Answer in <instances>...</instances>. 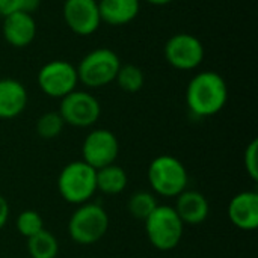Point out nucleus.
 Returning a JSON list of instances; mask_svg holds the SVG:
<instances>
[{"label":"nucleus","mask_w":258,"mask_h":258,"mask_svg":"<svg viewBox=\"0 0 258 258\" xmlns=\"http://www.w3.org/2000/svg\"><path fill=\"white\" fill-rule=\"evenodd\" d=\"M29 103L27 89L15 79H0V119L20 116Z\"/></svg>","instance_id":"15"},{"label":"nucleus","mask_w":258,"mask_h":258,"mask_svg":"<svg viewBox=\"0 0 258 258\" xmlns=\"http://www.w3.org/2000/svg\"><path fill=\"white\" fill-rule=\"evenodd\" d=\"M227 101V82L216 71H201L195 74L186 88V104L197 118L218 115L225 107Z\"/></svg>","instance_id":"1"},{"label":"nucleus","mask_w":258,"mask_h":258,"mask_svg":"<svg viewBox=\"0 0 258 258\" xmlns=\"http://www.w3.org/2000/svg\"><path fill=\"white\" fill-rule=\"evenodd\" d=\"M20 0H0V17H6L18 11Z\"/></svg>","instance_id":"24"},{"label":"nucleus","mask_w":258,"mask_h":258,"mask_svg":"<svg viewBox=\"0 0 258 258\" xmlns=\"http://www.w3.org/2000/svg\"><path fill=\"white\" fill-rule=\"evenodd\" d=\"M57 190L68 204L80 206L89 203L97 192V169L83 160L70 162L59 172Z\"/></svg>","instance_id":"2"},{"label":"nucleus","mask_w":258,"mask_h":258,"mask_svg":"<svg viewBox=\"0 0 258 258\" xmlns=\"http://www.w3.org/2000/svg\"><path fill=\"white\" fill-rule=\"evenodd\" d=\"M9 215H11V209H9V203L6 201L5 197L0 195V231L5 228V225L8 224V219H9Z\"/></svg>","instance_id":"25"},{"label":"nucleus","mask_w":258,"mask_h":258,"mask_svg":"<svg viewBox=\"0 0 258 258\" xmlns=\"http://www.w3.org/2000/svg\"><path fill=\"white\" fill-rule=\"evenodd\" d=\"M166 62L180 71H192L198 68L204 60V45L192 33L172 35L163 48Z\"/></svg>","instance_id":"9"},{"label":"nucleus","mask_w":258,"mask_h":258,"mask_svg":"<svg viewBox=\"0 0 258 258\" xmlns=\"http://www.w3.org/2000/svg\"><path fill=\"white\" fill-rule=\"evenodd\" d=\"M119 154V142L113 132L107 128L91 130L82 144V160L94 169L115 163Z\"/></svg>","instance_id":"10"},{"label":"nucleus","mask_w":258,"mask_h":258,"mask_svg":"<svg viewBox=\"0 0 258 258\" xmlns=\"http://www.w3.org/2000/svg\"><path fill=\"white\" fill-rule=\"evenodd\" d=\"M174 210L184 225H201L210 215L209 200L198 190L186 189L177 197Z\"/></svg>","instance_id":"14"},{"label":"nucleus","mask_w":258,"mask_h":258,"mask_svg":"<svg viewBox=\"0 0 258 258\" xmlns=\"http://www.w3.org/2000/svg\"><path fill=\"white\" fill-rule=\"evenodd\" d=\"M230 222L242 231H254L258 227V194L243 190L234 195L228 204Z\"/></svg>","instance_id":"13"},{"label":"nucleus","mask_w":258,"mask_h":258,"mask_svg":"<svg viewBox=\"0 0 258 258\" xmlns=\"http://www.w3.org/2000/svg\"><path fill=\"white\" fill-rule=\"evenodd\" d=\"M39 89L50 98L62 100L77 89L79 76L76 67L63 59H54L44 63L36 77Z\"/></svg>","instance_id":"7"},{"label":"nucleus","mask_w":258,"mask_h":258,"mask_svg":"<svg viewBox=\"0 0 258 258\" xmlns=\"http://www.w3.org/2000/svg\"><path fill=\"white\" fill-rule=\"evenodd\" d=\"M15 227L23 237L29 239L41 230H44V219L35 210H24L18 215Z\"/></svg>","instance_id":"22"},{"label":"nucleus","mask_w":258,"mask_h":258,"mask_svg":"<svg viewBox=\"0 0 258 258\" xmlns=\"http://www.w3.org/2000/svg\"><path fill=\"white\" fill-rule=\"evenodd\" d=\"M157 200L153 194L147 192V190H139L135 192L128 201H127V210L128 213L139 221H145L157 207Z\"/></svg>","instance_id":"20"},{"label":"nucleus","mask_w":258,"mask_h":258,"mask_svg":"<svg viewBox=\"0 0 258 258\" xmlns=\"http://www.w3.org/2000/svg\"><path fill=\"white\" fill-rule=\"evenodd\" d=\"M119 67V56L113 50L107 47L95 48L85 54L76 67L79 83L91 89L104 88L115 82Z\"/></svg>","instance_id":"4"},{"label":"nucleus","mask_w":258,"mask_h":258,"mask_svg":"<svg viewBox=\"0 0 258 258\" xmlns=\"http://www.w3.org/2000/svg\"><path fill=\"white\" fill-rule=\"evenodd\" d=\"M115 82L124 92L136 94L145 85V74L138 65H133V63L122 65L121 63L118 74L115 77Z\"/></svg>","instance_id":"19"},{"label":"nucleus","mask_w":258,"mask_h":258,"mask_svg":"<svg viewBox=\"0 0 258 258\" xmlns=\"http://www.w3.org/2000/svg\"><path fill=\"white\" fill-rule=\"evenodd\" d=\"M62 15L68 29L79 36L94 35L101 24L98 0H65Z\"/></svg>","instance_id":"11"},{"label":"nucleus","mask_w":258,"mask_h":258,"mask_svg":"<svg viewBox=\"0 0 258 258\" xmlns=\"http://www.w3.org/2000/svg\"><path fill=\"white\" fill-rule=\"evenodd\" d=\"M144 225L150 243L159 251H172L183 239L184 224L171 206L159 204L144 221Z\"/></svg>","instance_id":"3"},{"label":"nucleus","mask_w":258,"mask_h":258,"mask_svg":"<svg viewBox=\"0 0 258 258\" xmlns=\"http://www.w3.org/2000/svg\"><path fill=\"white\" fill-rule=\"evenodd\" d=\"M151 189L165 198H177L187 189L189 174L181 160L174 156H159L148 166Z\"/></svg>","instance_id":"5"},{"label":"nucleus","mask_w":258,"mask_h":258,"mask_svg":"<svg viewBox=\"0 0 258 258\" xmlns=\"http://www.w3.org/2000/svg\"><path fill=\"white\" fill-rule=\"evenodd\" d=\"M63 127L65 122L59 112H45L38 118L35 130L39 138L50 141V139H56L63 132Z\"/></svg>","instance_id":"21"},{"label":"nucleus","mask_w":258,"mask_h":258,"mask_svg":"<svg viewBox=\"0 0 258 258\" xmlns=\"http://www.w3.org/2000/svg\"><path fill=\"white\" fill-rule=\"evenodd\" d=\"M27 252L30 258H56L59 254V242L44 228L27 239Z\"/></svg>","instance_id":"18"},{"label":"nucleus","mask_w":258,"mask_h":258,"mask_svg":"<svg viewBox=\"0 0 258 258\" xmlns=\"http://www.w3.org/2000/svg\"><path fill=\"white\" fill-rule=\"evenodd\" d=\"M101 23L113 27L130 24L141 11V0H98Z\"/></svg>","instance_id":"16"},{"label":"nucleus","mask_w":258,"mask_h":258,"mask_svg":"<svg viewBox=\"0 0 258 258\" xmlns=\"http://www.w3.org/2000/svg\"><path fill=\"white\" fill-rule=\"evenodd\" d=\"M243 165L246 174L251 177L252 181H258V141L252 139L245 150L243 154Z\"/></svg>","instance_id":"23"},{"label":"nucleus","mask_w":258,"mask_h":258,"mask_svg":"<svg viewBox=\"0 0 258 258\" xmlns=\"http://www.w3.org/2000/svg\"><path fill=\"white\" fill-rule=\"evenodd\" d=\"M39 6H41V0H20L18 11L33 15V12H36Z\"/></svg>","instance_id":"26"},{"label":"nucleus","mask_w":258,"mask_h":258,"mask_svg":"<svg viewBox=\"0 0 258 258\" xmlns=\"http://www.w3.org/2000/svg\"><path fill=\"white\" fill-rule=\"evenodd\" d=\"M65 122V125L88 128L94 125L101 116V104L91 92L86 91H73L60 100L57 110Z\"/></svg>","instance_id":"8"},{"label":"nucleus","mask_w":258,"mask_h":258,"mask_svg":"<svg viewBox=\"0 0 258 258\" xmlns=\"http://www.w3.org/2000/svg\"><path fill=\"white\" fill-rule=\"evenodd\" d=\"M36 21L32 14L17 11L3 17V38L15 48H24L30 45L36 36Z\"/></svg>","instance_id":"12"},{"label":"nucleus","mask_w":258,"mask_h":258,"mask_svg":"<svg viewBox=\"0 0 258 258\" xmlns=\"http://www.w3.org/2000/svg\"><path fill=\"white\" fill-rule=\"evenodd\" d=\"M128 183L127 172L122 166L112 163L97 169V190L104 195H119Z\"/></svg>","instance_id":"17"},{"label":"nucleus","mask_w":258,"mask_h":258,"mask_svg":"<svg viewBox=\"0 0 258 258\" xmlns=\"http://www.w3.org/2000/svg\"><path fill=\"white\" fill-rule=\"evenodd\" d=\"M144 2H147L150 5H154V6H165V5L172 3L174 0H144Z\"/></svg>","instance_id":"27"},{"label":"nucleus","mask_w":258,"mask_h":258,"mask_svg":"<svg viewBox=\"0 0 258 258\" xmlns=\"http://www.w3.org/2000/svg\"><path fill=\"white\" fill-rule=\"evenodd\" d=\"M109 230L107 212L95 203H85L74 210L68 221V234L79 245H94Z\"/></svg>","instance_id":"6"}]
</instances>
